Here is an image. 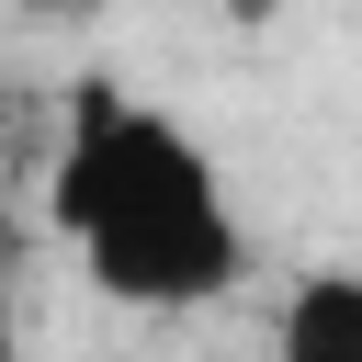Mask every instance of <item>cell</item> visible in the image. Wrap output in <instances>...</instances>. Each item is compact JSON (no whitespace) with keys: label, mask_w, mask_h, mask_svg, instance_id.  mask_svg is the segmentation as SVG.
<instances>
[{"label":"cell","mask_w":362,"mask_h":362,"mask_svg":"<svg viewBox=\"0 0 362 362\" xmlns=\"http://www.w3.org/2000/svg\"><path fill=\"white\" fill-rule=\"evenodd\" d=\"M45 215L90 260V283L113 305H147V317L215 305L238 283V260H249L215 147L192 124H170L158 102L113 90V79H79L68 147H57V181H45Z\"/></svg>","instance_id":"6da1fadb"},{"label":"cell","mask_w":362,"mask_h":362,"mask_svg":"<svg viewBox=\"0 0 362 362\" xmlns=\"http://www.w3.org/2000/svg\"><path fill=\"white\" fill-rule=\"evenodd\" d=\"M272 362H362V272H305L272 317Z\"/></svg>","instance_id":"7a4b0ae2"},{"label":"cell","mask_w":362,"mask_h":362,"mask_svg":"<svg viewBox=\"0 0 362 362\" xmlns=\"http://www.w3.org/2000/svg\"><path fill=\"white\" fill-rule=\"evenodd\" d=\"M0 362H23V294H11V238H0Z\"/></svg>","instance_id":"3957f363"}]
</instances>
